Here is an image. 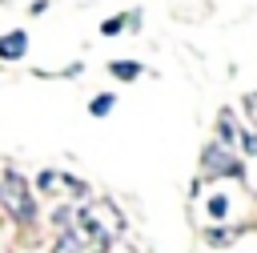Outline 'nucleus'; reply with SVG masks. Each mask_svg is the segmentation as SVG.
<instances>
[{
  "mask_svg": "<svg viewBox=\"0 0 257 253\" xmlns=\"http://www.w3.org/2000/svg\"><path fill=\"white\" fill-rule=\"evenodd\" d=\"M201 173H205V177H241V161L233 157L229 145L209 141L205 153H201Z\"/></svg>",
  "mask_w": 257,
  "mask_h": 253,
  "instance_id": "2",
  "label": "nucleus"
},
{
  "mask_svg": "<svg viewBox=\"0 0 257 253\" xmlns=\"http://www.w3.org/2000/svg\"><path fill=\"white\" fill-rule=\"evenodd\" d=\"M0 4H4V0H0Z\"/></svg>",
  "mask_w": 257,
  "mask_h": 253,
  "instance_id": "11",
  "label": "nucleus"
},
{
  "mask_svg": "<svg viewBox=\"0 0 257 253\" xmlns=\"http://www.w3.org/2000/svg\"><path fill=\"white\" fill-rule=\"evenodd\" d=\"M112 104H116V96H112V92H96V96L88 100V112H92V116H108V112H112Z\"/></svg>",
  "mask_w": 257,
  "mask_h": 253,
  "instance_id": "6",
  "label": "nucleus"
},
{
  "mask_svg": "<svg viewBox=\"0 0 257 253\" xmlns=\"http://www.w3.org/2000/svg\"><path fill=\"white\" fill-rule=\"evenodd\" d=\"M124 24H128V16H112V20H104V24H100V32H104V36H116Z\"/></svg>",
  "mask_w": 257,
  "mask_h": 253,
  "instance_id": "8",
  "label": "nucleus"
},
{
  "mask_svg": "<svg viewBox=\"0 0 257 253\" xmlns=\"http://www.w3.org/2000/svg\"><path fill=\"white\" fill-rule=\"evenodd\" d=\"M217 141L229 145V149H233V141H241V137H237V124H233V112H221V116H217Z\"/></svg>",
  "mask_w": 257,
  "mask_h": 253,
  "instance_id": "4",
  "label": "nucleus"
},
{
  "mask_svg": "<svg viewBox=\"0 0 257 253\" xmlns=\"http://www.w3.org/2000/svg\"><path fill=\"white\" fill-rule=\"evenodd\" d=\"M108 72L120 76V80H137V76H141V64H137V60H112Z\"/></svg>",
  "mask_w": 257,
  "mask_h": 253,
  "instance_id": "5",
  "label": "nucleus"
},
{
  "mask_svg": "<svg viewBox=\"0 0 257 253\" xmlns=\"http://www.w3.org/2000/svg\"><path fill=\"white\" fill-rule=\"evenodd\" d=\"M24 48H28V36H24L20 28H12V32L0 36V60H20Z\"/></svg>",
  "mask_w": 257,
  "mask_h": 253,
  "instance_id": "3",
  "label": "nucleus"
},
{
  "mask_svg": "<svg viewBox=\"0 0 257 253\" xmlns=\"http://www.w3.org/2000/svg\"><path fill=\"white\" fill-rule=\"evenodd\" d=\"M205 241L209 245H233L237 241V229H205Z\"/></svg>",
  "mask_w": 257,
  "mask_h": 253,
  "instance_id": "7",
  "label": "nucleus"
},
{
  "mask_svg": "<svg viewBox=\"0 0 257 253\" xmlns=\"http://www.w3.org/2000/svg\"><path fill=\"white\" fill-rule=\"evenodd\" d=\"M241 149H245L249 157H257V133H241Z\"/></svg>",
  "mask_w": 257,
  "mask_h": 253,
  "instance_id": "10",
  "label": "nucleus"
},
{
  "mask_svg": "<svg viewBox=\"0 0 257 253\" xmlns=\"http://www.w3.org/2000/svg\"><path fill=\"white\" fill-rule=\"evenodd\" d=\"M209 213H213V217H225V213H229V201H225V197H213V201H209Z\"/></svg>",
  "mask_w": 257,
  "mask_h": 253,
  "instance_id": "9",
  "label": "nucleus"
},
{
  "mask_svg": "<svg viewBox=\"0 0 257 253\" xmlns=\"http://www.w3.org/2000/svg\"><path fill=\"white\" fill-rule=\"evenodd\" d=\"M0 205L20 221V225H32L36 221V201H32V189H28V181L20 177V173H4L0 177Z\"/></svg>",
  "mask_w": 257,
  "mask_h": 253,
  "instance_id": "1",
  "label": "nucleus"
}]
</instances>
